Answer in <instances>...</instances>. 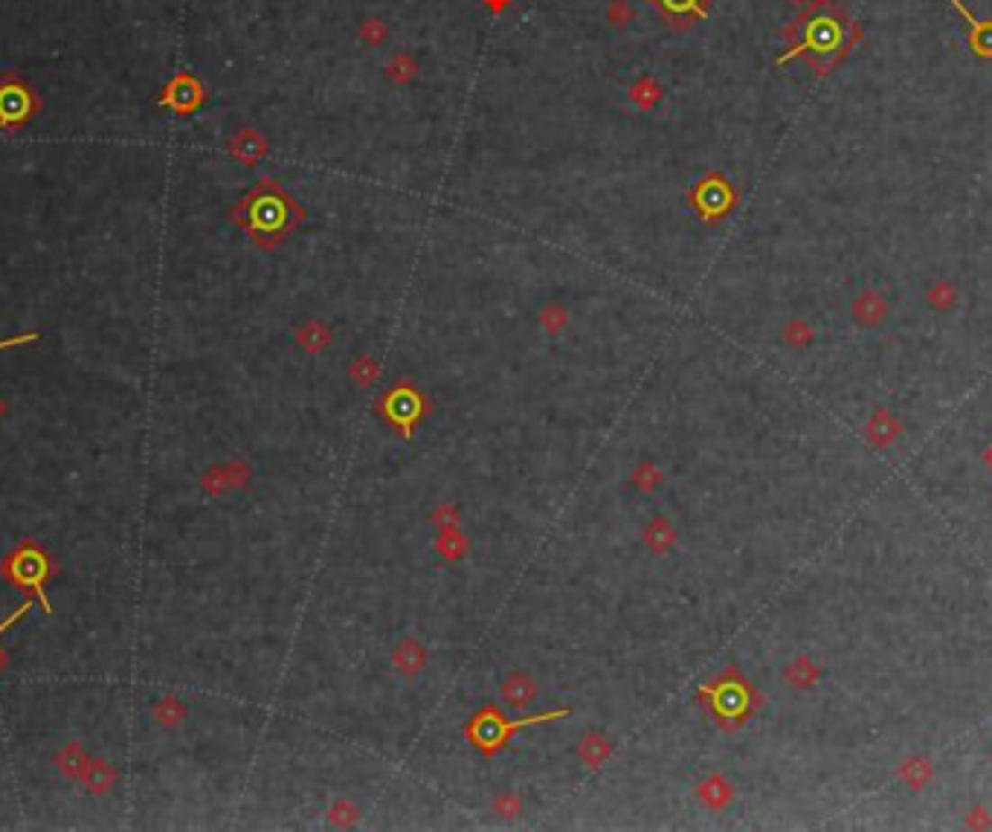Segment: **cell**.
Instances as JSON below:
<instances>
[{"mask_svg":"<svg viewBox=\"0 0 992 832\" xmlns=\"http://www.w3.org/2000/svg\"><path fill=\"white\" fill-rule=\"evenodd\" d=\"M566 322H569V314H566V310L564 308H560V305H546L543 310H540V325H543V328L548 331V334H557V331H564L566 328Z\"/></svg>","mask_w":992,"mask_h":832,"instance_id":"obj_18","label":"cell"},{"mask_svg":"<svg viewBox=\"0 0 992 832\" xmlns=\"http://www.w3.org/2000/svg\"><path fill=\"white\" fill-rule=\"evenodd\" d=\"M662 470H659V467L656 464H653V461H642V464H638L636 467V470H633V485L638 488V490H642V493H653V490H656L659 485H662Z\"/></svg>","mask_w":992,"mask_h":832,"instance_id":"obj_15","label":"cell"},{"mask_svg":"<svg viewBox=\"0 0 992 832\" xmlns=\"http://www.w3.org/2000/svg\"><path fill=\"white\" fill-rule=\"evenodd\" d=\"M436 551L444 557V560H462L464 551H467V537L462 534L459 528L438 531V537H436Z\"/></svg>","mask_w":992,"mask_h":832,"instance_id":"obj_12","label":"cell"},{"mask_svg":"<svg viewBox=\"0 0 992 832\" xmlns=\"http://www.w3.org/2000/svg\"><path fill=\"white\" fill-rule=\"evenodd\" d=\"M0 575H4L15 589L32 592L38 597V604H44V613H50L47 580L56 575V563H52V557L35 540H26L15 551H9L4 557V563H0Z\"/></svg>","mask_w":992,"mask_h":832,"instance_id":"obj_2","label":"cell"},{"mask_svg":"<svg viewBox=\"0 0 992 832\" xmlns=\"http://www.w3.org/2000/svg\"><path fill=\"white\" fill-rule=\"evenodd\" d=\"M30 609H32V601H23V604H21V609H15V613H12L6 621H0V635L9 632V627H15V623H18L26 613H30ZM0 667H4V653H0Z\"/></svg>","mask_w":992,"mask_h":832,"instance_id":"obj_21","label":"cell"},{"mask_svg":"<svg viewBox=\"0 0 992 832\" xmlns=\"http://www.w3.org/2000/svg\"><path fill=\"white\" fill-rule=\"evenodd\" d=\"M699 801L708 803L711 810H723V806L731 801V786L720 774H711L708 780H702L699 783Z\"/></svg>","mask_w":992,"mask_h":832,"instance_id":"obj_13","label":"cell"},{"mask_svg":"<svg viewBox=\"0 0 992 832\" xmlns=\"http://www.w3.org/2000/svg\"><path fill=\"white\" fill-rule=\"evenodd\" d=\"M383 407H386V421L395 424V430L403 438H410L412 435V426L421 421L424 398H421V392H415V389L410 386V380H403V383H398L386 395Z\"/></svg>","mask_w":992,"mask_h":832,"instance_id":"obj_5","label":"cell"},{"mask_svg":"<svg viewBox=\"0 0 992 832\" xmlns=\"http://www.w3.org/2000/svg\"><path fill=\"white\" fill-rule=\"evenodd\" d=\"M35 340H38V334H35V331H26V334H21V336H9V340H0V351L30 345V343H35Z\"/></svg>","mask_w":992,"mask_h":832,"instance_id":"obj_22","label":"cell"},{"mask_svg":"<svg viewBox=\"0 0 992 832\" xmlns=\"http://www.w3.org/2000/svg\"><path fill=\"white\" fill-rule=\"evenodd\" d=\"M41 113V96L21 73L6 70L0 76V131L15 134Z\"/></svg>","mask_w":992,"mask_h":832,"instance_id":"obj_4","label":"cell"},{"mask_svg":"<svg viewBox=\"0 0 992 832\" xmlns=\"http://www.w3.org/2000/svg\"><path fill=\"white\" fill-rule=\"evenodd\" d=\"M357 818H360L357 806L351 801H346V798L334 801L331 810H329V824H334V827H351V824H357Z\"/></svg>","mask_w":992,"mask_h":832,"instance_id":"obj_16","label":"cell"},{"mask_svg":"<svg viewBox=\"0 0 992 832\" xmlns=\"http://www.w3.org/2000/svg\"><path fill=\"white\" fill-rule=\"evenodd\" d=\"M578 757L586 769H600L612 757V743L600 731H583L578 739Z\"/></svg>","mask_w":992,"mask_h":832,"instance_id":"obj_8","label":"cell"},{"mask_svg":"<svg viewBox=\"0 0 992 832\" xmlns=\"http://www.w3.org/2000/svg\"><path fill=\"white\" fill-rule=\"evenodd\" d=\"M296 343L302 351H308V354H322V351L329 348V343H331V331L325 328L322 322L311 319L296 331Z\"/></svg>","mask_w":992,"mask_h":832,"instance_id":"obj_11","label":"cell"},{"mask_svg":"<svg viewBox=\"0 0 992 832\" xmlns=\"http://www.w3.org/2000/svg\"><path fill=\"white\" fill-rule=\"evenodd\" d=\"M429 523L438 525V531L459 528V523H462V511L455 508V505H438V508L429 511Z\"/></svg>","mask_w":992,"mask_h":832,"instance_id":"obj_17","label":"cell"},{"mask_svg":"<svg viewBox=\"0 0 992 832\" xmlns=\"http://www.w3.org/2000/svg\"><path fill=\"white\" fill-rule=\"evenodd\" d=\"M203 99H206L203 85L189 73H177L175 79L166 85L163 96H160V105L172 108L175 113H192V111L201 108Z\"/></svg>","mask_w":992,"mask_h":832,"instance_id":"obj_6","label":"cell"},{"mask_svg":"<svg viewBox=\"0 0 992 832\" xmlns=\"http://www.w3.org/2000/svg\"><path fill=\"white\" fill-rule=\"evenodd\" d=\"M642 540L653 554H668L676 545V528L671 525L668 516H656L645 525Z\"/></svg>","mask_w":992,"mask_h":832,"instance_id":"obj_9","label":"cell"},{"mask_svg":"<svg viewBox=\"0 0 992 832\" xmlns=\"http://www.w3.org/2000/svg\"><path fill=\"white\" fill-rule=\"evenodd\" d=\"M534 696H537V687H534L531 675L528 673H511L508 679L502 682V699L505 705H511L517 711H522L526 705H531Z\"/></svg>","mask_w":992,"mask_h":832,"instance_id":"obj_10","label":"cell"},{"mask_svg":"<svg viewBox=\"0 0 992 832\" xmlns=\"http://www.w3.org/2000/svg\"><path fill=\"white\" fill-rule=\"evenodd\" d=\"M493 812L505 818V821H511V818H517L522 812V801L514 795V792H500V795L493 798Z\"/></svg>","mask_w":992,"mask_h":832,"instance_id":"obj_20","label":"cell"},{"mask_svg":"<svg viewBox=\"0 0 992 832\" xmlns=\"http://www.w3.org/2000/svg\"><path fill=\"white\" fill-rule=\"evenodd\" d=\"M656 4L662 6V12L668 18H682V21H688L694 12H702L697 0H656Z\"/></svg>","mask_w":992,"mask_h":832,"instance_id":"obj_19","label":"cell"},{"mask_svg":"<svg viewBox=\"0 0 992 832\" xmlns=\"http://www.w3.org/2000/svg\"><path fill=\"white\" fill-rule=\"evenodd\" d=\"M348 377H351V380H355L357 386H372L374 380H377V377H381V362H377L374 357H369V354H360L355 362H351V366H348Z\"/></svg>","mask_w":992,"mask_h":832,"instance_id":"obj_14","label":"cell"},{"mask_svg":"<svg viewBox=\"0 0 992 832\" xmlns=\"http://www.w3.org/2000/svg\"><path fill=\"white\" fill-rule=\"evenodd\" d=\"M392 667L398 670V675L403 679H415L418 673L427 667V649L424 644L407 635L403 641H398V647L392 649Z\"/></svg>","mask_w":992,"mask_h":832,"instance_id":"obj_7","label":"cell"},{"mask_svg":"<svg viewBox=\"0 0 992 832\" xmlns=\"http://www.w3.org/2000/svg\"><path fill=\"white\" fill-rule=\"evenodd\" d=\"M232 218H235V224L247 229V236L253 241H258L261 246H273L293 229V224L299 220V210L276 183L261 180V183L235 206Z\"/></svg>","mask_w":992,"mask_h":832,"instance_id":"obj_1","label":"cell"},{"mask_svg":"<svg viewBox=\"0 0 992 832\" xmlns=\"http://www.w3.org/2000/svg\"><path fill=\"white\" fill-rule=\"evenodd\" d=\"M560 717H569V708L543 713V717H528V720L505 722L502 713L496 711L493 705H488V708H482L476 717H470V722H467V739L482 754H485V757H493V754L508 743V737H511L517 728H526V725H534V722H552V720H560Z\"/></svg>","mask_w":992,"mask_h":832,"instance_id":"obj_3","label":"cell"}]
</instances>
